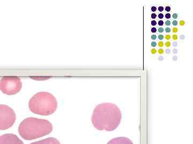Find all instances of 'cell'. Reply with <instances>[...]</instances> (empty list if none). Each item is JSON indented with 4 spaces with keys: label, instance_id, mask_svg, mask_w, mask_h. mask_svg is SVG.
I'll list each match as a JSON object with an SVG mask.
<instances>
[{
    "label": "cell",
    "instance_id": "1",
    "mask_svg": "<svg viewBox=\"0 0 193 144\" xmlns=\"http://www.w3.org/2000/svg\"><path fill=\"white\" fill-rule=\"evenodd\" d=\"M122 119V114L117 105L104 103L95 107L91 121L92 124L99 130H114L118 127Z\"/></svg>",
    "mask_w": 193,
    "mask_h": 144
},
{
    "label": "cell",
    "instance_id": "2",
    "mask_svg": "<svg viewBox=\"0 0 193 144\" xmlns=\"http://www.w3.org/2000/svg\"><path fill=\"white\" fill-rule=\"evenodd\" d=\"M53 125L45 119L27 117L20 123L18 132L20 136L26 140H32L50 134Z\"/></svg>",
    "mask_w": 193,
    "mask_h": 144
},
{
    "label": "cell",
    "instance_id": "3",
    "mask_svg": "<svg viewBox=\"0 0 193 144\" xmlns=\"http://www.w3.org/2000/svg\"><path fill=\"white\" fill-rule=\"evenodd\" d=\"M30 111L41 115L52 114L57 109L58 101L54 96L47 92H39L32 96L29 103Z\"/></svg>",
    "mask_w": 193,
    "mask_h": 144
},
{
    "label": "cell",
    "instance_id": "4",
    "mask_svg": "<svg viewBox=\"0 0 193 144\" xmlns=\"http://www.w3.org/2000/svg\"><path fill=\"white\" fill-rule=\"evenodd\" d=\"M22 88V82L17 76H4L0 80V90L4 94L13 95L18 93Z\"/></svg>",
    "mask_w": 193,
    "mask_h": 144
},
{
    "label": "cell",
    "instance_id": "5",
    "mask_svg": "<svg viewBox=\"0 0 193 144\" xmlns=\"http://www.w3.org/2000/svg\"><path fill=\"white\" fill-rule=\"evenodd\" d=\"M16 119L14 110L6 105L0 104V130L11 127Z\"/></svg>",
    "mask_w": 193,
    "mask_h": 144
},
{
    "label": "cell",
    "instance_id": "6",
    "mask_svg": "<svg viewBox=\"0 0 193 144\" xmlns=\"http://www.w3.org/2000/svg\"><path fill=\"white\" fill-rule=\"evenodd\" d=\"M0 144H24L16 134H6L0 136Z\"/></svg>",
    "mask_w": 193,
    "mask_h": 144
},
{
    "label": "cell",
    "instance_id": "7",
    "mask_svg": "<svg viewBox=\"0 0 193 144\" xmlns=\"http://www.w3.org/2000/svg\"><path fill=\"white\" fill-rule=\"evenodd\" d=\"M107 144H134L128 138L120 137L113 138L109 141Z\"/></svg>",
    "mask_w": 193,
    "mask_h": 144
},
{
    "label": "cell",
    "instance_id": "8",
    "mask_svg": "<svg viewBox=\"0 0 193 144\" xmlns=\"http://www.w3.org/2000/svg\"><path fill=\"white\" fill-rule=\"evenodd\" d=\"M30 144H61L60 141L54 137L46 138L40 141H34Z\"/></svg>",
    "mask_w": 193,
    "mask_h": 144
},
{
    "label": "cell",
    "instance_id": "9",
    "mask_svg": "<svg viewBox=\"0 0 193 144\" xmlns=\"http://www.w3.org/2000/svg\"><path fill=\"white\" fill-rule=\"evenodd\" d=\"M172 37H173V40L174 41H176L178 40V35H176V34H174L172 36Z\"/></svg>",
    "mask_w": 193,
    "mask_h": 144
},
{
    "label": "cell",
    "instance_id": "10",
    "mask_svg": "<svg viewBox=\"0 0 193 144\" xmlns=\"http://www.w3.org/2000/svg\"><path fill=\"white\" fill-rule=\"evenodd\" d=\"M151 54H156V52H157V50H156V49H151Z\"/></svg>",
    "mask_w": 193,
    "mask_h": 144
},
{
    "label": "cell",
    "instance_id": "11",
    "mask_svg": "<svg viewBox=\"0 0 193 144\" xmlns=\"http://www.w3.org/2000/svg\"><path fill=\"white\" fill-rule=\"evenodd\" d=\"M178 28L176 27H174L172 29V32L173 33H176V32H178Z\"/></svg>",
    "mask_w": 193,
    "mask_h": 144
},
{
    "label": "cell",
    "instance_id": "12",
    "mask_svg": "<svg viewBox=\"0 0 193 144\" xmlns=\"http://www.w3.org/2000/svg\"><path fill=\"white\" fill-rule=\"evenodd\" d=\"M165 46L167 48L170 47L171 46V42H166L165 43Z\"/></svg>",
    "mask_w": 193,
    "mask_h": 144
},
{
    "label": "cell",
    "instance_id": "13",
    "mask_svg": "<svg viewBox=\"0 0 193 144\" xmlns=\"http://www.w3.org/2000/svg\"><path fill=\"white\" fill-rule=\"evenodd\" d=\"M165 39L166 40H169V39H171V35H165Z\"/></svg>",
    "mask_w": 193,
    "mask_h": 144
},
{
    "label": "cell",
    "instance_id": "14",
    "mask_svg": "<svg viewBox=\"0 0 193 144\" xmlns=\"http://www.w3.org/2000/svg\"><path fill=\"white\" fill-rule=\"evenodd\" d=\"M158 46L159 47H163L164 46V43L162 41H160L158 43Z\"/></svg>",
    "mask_w": 193,
    "mask_h": 144
},
{
    "label": "cell",
    "instance_id": "15",
    "mask_svg": "<svg viewBox=\"0 0 193 144\" xmlns=\"http://www.w3.org/2000/svg\"><path fill=\"white\" fill-rule=\"evenodd\" d=\"M164 52V51L163 50V49H160L158 50V53L159 54H163Z\"/></svg>",
    "mask_w": 193,
    "mask_h": 144
},
{
    "label": "cell",
    "instance_id": "16",
    "mask_svg": "<svg viewBox=\"0 0 193 144\" xmlns=\"http://www.w3.org/2000/svg\"><path fill=\"white\" fill-rule=\"evenodd\" d=\"M185 24V21H183V20H181V21H180V25L181 26H183Z\"/></svg>",
    "mask_w": 193,
    "mask_h": 144
},
{
    "label": "cell",
    "instance_id": "17",
    "mask_svg": "<svg viewBox=\"0 0 193 144\" xmlns=\"http://www.w3.org/2000/svg\"><path fill=\"white\" fill-rule=\"evenodd\" d=\"M163 24H164V22H163V20H159V22H158V25L159 26H163Z\"/></svg>",
    "mask_w": 193,
    "mask_h": 144
},
{
    "label": "cell",
    "instance_id": "18",
    "mask_svg": "<svg viewBox=\"0 0 193 144\" xmlns=\"http://www.w3.org/2000/svg\"><path fill=\"white\" fill-rule=\"evenodd\" d=\"M171 28H169V27H167V28H165V32H166V33H169L170 32H171Z\"/></svg>",
    "mask_w": 193,
    "mask_h": 144
},
{
    "label": "cell",
    "instance_id": "19",
    "mask_svg": "<svg viewBox=\"0 0 193 144\" xmlns=\"http://www.w3.org/2000/svg\"><path fill=\"white\" fill-rule=\"evenodd\" d=\"M165 18L166 19H169L171 18V14H165Z\"/></svg>",
    "mask_w": 193,
    "mask_h": 144
},
{
    "label": "cell",
    "instance_id": "20",
    "mask_svg": "<svg viewBox=\"0 0 193 144\" xmlns=\"http://www.w3.org/2000/svg\"><path fill=\"white\" fill-rule=\"evenodd\" d=\"M157 45V43L156 42H152L151 43V46L153 47H155Z\"/></svg>",
    "mask_w": 193,
    "mask_h": 144
},
{
    "label": "cell",
    "instance_id": "21",
    "mask_svg": "<svg viewBox=\"0 0 193 144\" xmlns=\"http://www.w3.org/2000/svg\"><path fill=\"white\" fill-rule=\"evenodd\" d=\"M165 25H167V26H169L171 25V22L169 20H167L166 22H165Z\"/></svg>",
    "mask_w": 193,
    "mask_h": 144
},
{
    "label": "cell",
    "instance_id": "22",
    "mask_svg": "<svg viewBox=\"0 0 193 144\" xmlns=\"http://www.w3.org/2000/svg\"><path fill=\"white\" fill-rule=\"evenodd\" d=\"M172 24L174 26H176L178 25V21L176 20H174L172 22Z\"/></svg>",
    "mask_w": 193,
    "mask_h": 144
},
{
    "label": "cell",
    "instance_id": "23",
    "mask_svg": "<svg viewBox=\"0 0 193 144\" xmlns=\"http://www.w3.org/2000/svg\"><path fill=\"white\" fill-rule=\"evenodd\" d=\"M156 31H157V29H156V28L153 27V28H151V32H152L153 33H156Z\"/></svg>",
    "mask_w": 193,
    "mask_h": 144
},
{
    "label": "cell",
    "instance_id": "24",
    "mask_svg": "<svg viewBox=\"0 0 193 144\" xmlns=\"http://www.w3.org/2000/svg\"><path fill=\"white\" fill-rule=\"evenodd\" d=\"M158 32H159V33H163V32H164V29H163V28H162V27L159 28Z\"/></svg>",
    "mask_w": 193,
    "mask_h": 144
},
{
    "label": "cell",
    "instance_id": "25",
    "mask_svg": "<svg viewBox=\"0 0 193 144\" xmlns=\"http://www.w3.org/2000/svg\"><path fill=\"white\" fill-rule=\"evenodd\" d=\"M164 37L163 35H159V36H158V39H159V40H163Z\"/></svg>",
    "mask_w": 193,
    "mask_h": 144
},
{
    "label": "cell",
    "instance_id": "26",
    "mask_svg": "<svg viewBox=\"0 0 193 144\" xmlns=\"http://www.w3.org/2000/svg\"><path fill=\"white\" fill-rule=\"evenodd\" d=\"M156 24H157V23H156V21L155 20H153V21H151V25H152L153 26H155V25H156Z\"/></svg>",
    "mask_w": 193,
    "mask_h": 144
},
{
    "label": "cell",
    "instance_id": "27",
    "mask_svg": "<svg viewBox=\"0 0 193 144\" xmlns=\"http://www.w3.org/2000/svg\"><path fill=\"white\" fill-rule=\"evenodd\" d=\"M158 10H159V11H160V12H162L163 10H164V8L163 7H162V6L159 7L158 8Z\"/></svg>",
    "mask_w": 193,
    "mask_h": 144
},
{
    "label": "cell",
    "instance_id": "28",
    "mask_svg": "<svg viewBox=\"0 0 193 144\" xmlns=\"http://www.w3.org/2000/svg\"><path fill=\"white\" fill-rule=\"evenodd\" d=\"M172 17H173V18H174V19H176L178 18V14H173V15H172Z\"/></svg>",
    "mask_w": 193,
    "mask_h": 144
},
{
    "label": "cell",
    "instance_id": "29",
    "mask_svg": "<svg viewBox=\"0 0 193 144\" xmlns=\"http://www.w3.org/2000/svg\"><path fill=\"white\" fill-rule=\"evenodd\" d=\"M165 10L167 12H169V11L171 10V7H166L165 8Z\"/></svg>",
    "mask_w": 193,
    "mask_h": 144
},
{
    "label": "cell",
    "instance_id": "30",
    "mask_svg": "<svg viewBox=\"0 0 193 144\" xmlns=\"http://www.w3.org/2000/svg\"><path fill=\"white\" fill-rule=\"evenodd\" d=\"M156 17H157V15H156V14H151V18H153V19H155Z\"/></svg>",
    "mask_w": 193,
    "mask_h": 144
},
{
    "label": "cell",
    "instance_id": "31",
    "mask_svg": "<svg viewBox=\"0 0 193 144\" xmlns=\"http://www.w3.org/2000/svg\"><path fill=\"white\" fill-rule=\"evenodd\" d=\"M156 39H157V36H156V35H153L151 36V39L155 40H156Z\"/></svg>",
    "mask_w": 193,
    "mask_h": 144
},
{
    "label": "cell",
    "instance_id": "32",
    "mask_svg": "<svg viewBox=\"0 0 193 144\" xmlns=\"http://www.w3.org/2000/svg\"><path fill=\"white\" fill-rule=\"evenodd\" d=\"M158 17L160 19H162L164 17V15H163V14H159V15H158Z\"/></svg>",
    "mask_w": 193,
    "mask_h": 144
},
{
    "label": "cell",
    "instance_id": "33",
    "mask_svg": "<svg viewBox=\"0 0 193 144\" xmlns=\"http://www.w3.org/2000/svg\"><path fill=\"white\" fill-rule=\"evenodd\" d=\"M156 10H157V8H156V7H153L151 8V10H152V11H153V12H155Z\"/></svg>",
    "mask_w": 193,
    "mask_h": 144
},
{
    "label": "cell",
    "instance_id": "34",
    "mask_svg": "<svg viewBox=\"0 0 193 144\" xmlns=\"http://www.w3.org/2000/svg\"><path fill=\"white\" fill-rule=\"evenodd\" d=\"M166 53L167 54H169L171 53V50L170 49H167L166 50Z\"/></svg>",
    "mask_w": 193,
    "mask_h": 144
},
{
    "label": "cell",
    "instance_id": "35",
    "mask_svg": "<svg viewBox=\"0 0 193 144\" xmlns=\"http://www.w3.org/2000/svg\"><path fill=\"white\" fill-rule=\"evenodd\" d=\"M158 59H159V61H163V59H164V58L162 56H159L158 57Z\"/></svg>",
    "mask_w": 193,
    "mask_h": 144
},
{
    "label": "cell",
    "instance_id": "36",
    "mask_svg": "<svg viewBox=\"0 0 193 144\" xmlns=\"http://www.w3.org/2000/svg\"><path fill=\"white\" fill-rule=\"evenodd\" d=\"M173 52L174 54H176V53L178 52V51H177V50H176V49H174V50H173Z\"/></svg>",
    "mask_w": 193,
    "mask_h": 144
},
{
    "label": "cell",
    "instance_id": "37",
    "mask_svg": "<svg viewBox=\"0 0 193 144\" xmlns=\"http://www.w3.org/2000/svg\"><path fill=\"white\" fill-rule=\"evenodd\" d=\"M173 45L174 46V47H176V45H177V43L176 42H174L173 44Z\"/></svg>",
    "mask_w": 193,
    "mask_h": 144
},
{
    "label": "cell",
    "instance_id": "38",
    "mask_svg": "<svg viewBox=\"0 0 193 144\" xmlns=\"http://www.w3.org/2000/svg\"><path fill=\"white\" fill-rule=\"evenodd\" d=\"M177 57H176V56H174V57H173V61H176L177 60Z\"/></svg>",
    "mask_w": 193,
    "mask_h": 144
}]
</instances>
